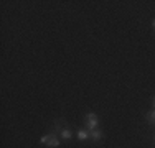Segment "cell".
<instances>
[{"mask_svg": "<svg viewBox=\"0 0 155 148\" xmlns=\"http://www.w3.org/2000/svg\"><path fill=\"white\" fill-rule=\"evenodd\" d=\"M40 143L45 145L46 148H58L61 143V140H60V137H58V133L50 132V133H45V135L40 138Z\"/></svg>", "mask_w": 155, "mask_h": 148, "instance_id": "1", "label": "cell"}, {"mask_svg": "<svg viewBox=\"0 0 155 148\" xmlns=\"http://www.w3.org/2000/svg\"><path fill=\"white\" fill-rule=\"evenodd\" d=\"M84 124H86L87 130H94V128H97V125H99V117L96 115V114L89 112V114L84 115Z\"/></svg>", "mask_w": 155, "mask_h": 148, "instance_id": "2", "label": "cell"}, {"mask_svg": "<svg viewBox=\"0 0 155 148\" xmlns=\"http://www.w3.org/2000/svg\"><path fill=\"white\" fill-rule=\"evenodd\" d=\"M58 135H60V138L63 140V142H69V140L73 138V135H74V133H73L71 128H68V127L64 125V127H63L61 130L58 132Z\"/></svg>", "mask_w": 155, "mask_h": 148, "instance_id": "3", "label": "cell"}, {"mask_svg": "<svg viewBox=\"0 0 155 148\" xmlns=\"http://www.w3.org/2000/svg\"><path fill=\"white\" fill-rule=\"evenodd\" d=\"M76 138L79 140V142H86V140L91 138V133L87 128H79V130L76 132Z\"/></svg>", "mask_w": 155, "mask_h": 148, "instance_id": "4", "label": "cell"}, {"mask_svg": "<svg viewBox=\"0 0 155 148\" xmlns=\"http://www.w3.org/2000/svg\"><path fill=\"white\" fill-rule=\"evenodd\" d=\"M89 133H91V140H93V142H101V140H104V133H102V130H99V128L89 130Z\"/></svg>", "mask_w": 155, "mask_h": 148, "instance_id": "5", "label": "cell"}, {"mask_svg": "<svg viewBox=\"0 0 155 148\" xmlns=\"http://www.w3.org/2000/svg\"><path fill=\"white\" fill-rule=\"evenodd\" d=\"M147 120H149L150 125H155V110H152V112L147 114Z\"/></svg>", "mask_w": 155, "mask_h": 148, "instance_id": "6", "label": "cell"}, {"mask_svg": "<svg viewBox=\"0 0 155 148\" xmlns=\"http://www.w3.org/2000/svg\"><path fill=\"white\" fill-rule=\"evenodd\" d=\"M152 105H153V110H155V95H153V101H152Z\"/></svg>", "mask_w": 155, "mask_h": 148, "instance_id": "7", "label": "cell"}, {"mask_svg": "<svg viewBox=\"0 0 155 148\" xmlns=\"http://www.w3.org/2000/svg\"><path fill=\"white\" fill-rule=\"evenodd\" d=\"M152 28H153V31H155V20L152 21Z\"/></svg>", "mask_w": 155, "mask_h": 148, "instance_id": "8", "label": "cell"}]
</instances>
